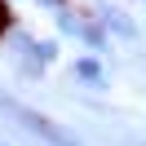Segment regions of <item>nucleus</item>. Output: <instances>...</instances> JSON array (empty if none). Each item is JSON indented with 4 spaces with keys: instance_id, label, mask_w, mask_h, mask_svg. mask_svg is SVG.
<instances>
[{
    "instance_id": "obj_1",
    "label": "nucleus",
    "mask_w": 146,
    "mask_h": 146,
    "mask_svg": "<svg viewBox=\"0 0 146 146\" xmlns=\"http://www.w3.org/2000/svg\"><path fill=\"white\" fill-rule=\"evenodd\" d=\"M75 75H80L84 84H102V66L93 62V58H75V66H71Z\"/></svg>"
},
{
    "instance_id": "obj_2",
    "label": "nucleus",
    "mask_w": 146,
    "mask_h": 146,
    "mask_svg": "<svg viewBox=\"0 0 146 146\" xmlns=\"http://www.w3.org/2000/svg\"><path fill=\"white\" fill-rule=\"evenodd\" d=\"M102 22H106V31H115V36H124V40H133V22L124 18V13H102Z\"/></svg>"
}]
</instances>
